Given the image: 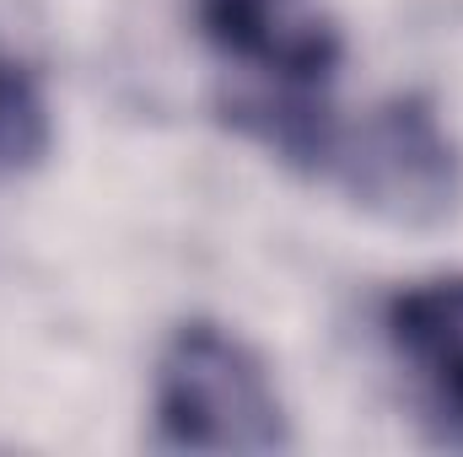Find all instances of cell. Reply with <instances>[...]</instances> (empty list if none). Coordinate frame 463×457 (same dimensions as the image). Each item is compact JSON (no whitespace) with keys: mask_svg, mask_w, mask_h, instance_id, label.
<instances>
[{"mask_svg":"<svg viewBox=\"0 0 463 457\" xmlns=\"http://www.w3.org/2000/svg\"><path fill=\"white\" fill-rule=\"evenodd\" d=\"M49 140H54V118H49L38 81L27 76V65L0 54V173L38 167Z\"/></svg>","mask_w":463,"mask_h":457,"instance_id":"6","label":"cell"},{"mask_svg":"<svg viewBox=\"0 0 463 457\" xmlns=\"http://www.w3.org/2000/svg\"><path fill=\"white\" fill-rule=\"evenodd\" d=\"M350 200L399 231H437L463 210V151L420 92H399L340 135L335 167Z\"/></svg>","mask_w":463,"mask_h":457,"instance_id":"2","label":"cell"},{"mask_svg":"<svg viewBox=\"0 0 463 457\" xmlns=\"http://www.w3.org/2000/svg\"><path fill=\"white\" fill-rule=\"evenodd\" d=\"M156 442L173 452L264 457L291 452V415L269 366L211 318L173 329L156 360Z\"/></svg>","mask_w":463,"mask_h":457,"instance_id":"1","label":"cell"},{"mask_svg":"<svg viewBox=\"0 0 463 457\" xmlns=\"http://www.w3.org/2000/svg\"><path fill=\"white\" fill-rule=\"evenodd\" d=\"M200 38L227 60L280 87H329L345 38L318 0H194Z\"/></svg>","mask_w":463,"mask_h":457,"instance_id":"3","label":"cell"},{"mask_svg":"<svg viewBox=\"0 0 463 457\" xmlns=\"http://www.w3.org/2000/svg\"><path fill=\"white\" fill-rule=\"evenodd\" d=\"M383 334L410 371L426 442L463 452V275L393 291L383 307Z\"/></svg>","mask_w":463,"mask_h":457,"instance_id":"4","label":"cell"},{"mask_svg":"<svg viewBox=\"0 0 463 457\" xmlns=\"http://www.w3.org/2000/svg\"><path fill=\"white\" fill-rule=\"evenodd\" d=\"M216 114L232 135L259 145L269 162L302 173V178H329L335 151H340V118L324 103V87H242L216 98Z\"/></svg>","mask_w":463,"mask_h":457,"instance_id":"5","label":"cell"}]
</instances>
